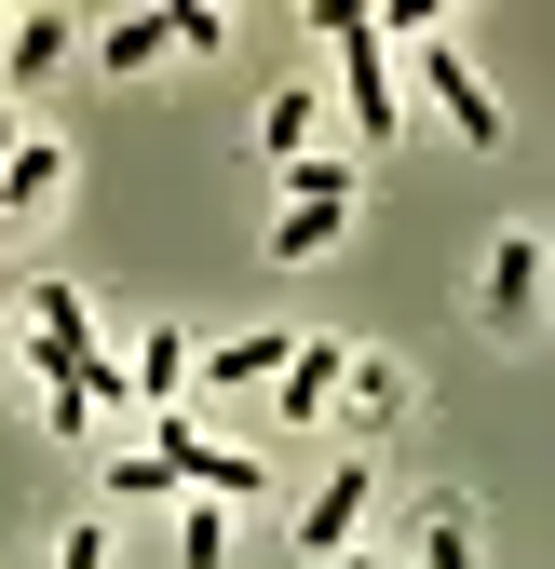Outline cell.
I'll return each mask as SVG.
<instances>
[{
    "instance_id": "6da1fadb",
    "label": "cell",
    "mask_w": 555,
    "mask_h": 569,
    "mask_svg": "<svg viewBox=\"0 0 555 569\" xmlns=\"http://www.w3.org/2000/svg\"><path fill=\"white\" fill-rule=\"evenodd\" d=\"M312 28L339 41V96H353V136H366V150H393L406 96H393V41H380V14H366V0H312Z\"/></svg>"
},
{
    "instance_id": "7a4b0ae2",
    "label": "cell",
    "mask_w": 555,
    "mask_h": 569,
    "mask_svg": "<svg viewBox=\"0 0 555 569\" xmlns=\"http://www.w3.org/2000/svg\"><path fill=\"white\" fill-rule=\"evenodd\" d=\"M421 96L447 109V136H461V150H502V96L474 82V54H461V41H421Z\"/></svg>"
},
{
    "instance_id": "3957f363",
    "label": "cell",
    "mask_w": 555,
    "mask_h": 569,
    "mask_svg": "<svg viewBox=\"0 0 555 569\" xmlns=\"http://www.w3.org/2000/svg\"><path fill=\"white\" fill-rule=\"evenodd\" d=\"M366 502H380V475L366 461H339V475H312V502H299V556H353V529H366Z\"/></svg>"
},
{
    "instance_id": "277c9868",
    "label": "cell",
    "mask_w": 555,
    "mask_h": 569,
    "mask_svg": "<svg viewBox=\"0 0 555 569\" xmlns=\"http://www.w3.org/2000/svg\"><path fill=\"white\" fill-rule=\"evenodd\" d=\"M474 312H488L502 339H528V326H542V231H502V244H488V284H474Z\"/></svg>"
},
{
    "instance_id": "5b68a950",
    "label": "cell",
    "mask_w": 555,
    "mask_h": 569,
    "mask_svg": "<svg viewBox=\"0 0 555 569\" xmlns=\"http://www.w3.org/2000/svg\"><path fill=\"white\" fill-rule=\"evenodd\" d=\"M68 54H82V14H54V0H41V14H0V82H14V96L54 82Z\"/></svg>"
},
{
    "instance_id": "8992f818",
    "label": "cell",
    "mask_w": 555,
    "mask_h": 569,
    "mask_svg": "<svg viewBox=\"0 0 555 569\" xmlns=\"http://www.w3.org/2000/svg\"><path fill=\"white\" fill-rule=\"evenodd\" d=\"M285 352H299V326H244V339H218V352H190V380H218V393H271V380H285Z\"/></svg>"
},
{
    "instance_id": "52a82bcc",
    "label": "cell",
    "mask_w": 555,
    "mask_h": 569,
    "mask_svg": "<svg viewBox=\"0 0 555 569\" xmlns=\"http://www.w3.org/2000/svg\"><path fill=\"white\" fill-rule=\"evenodd\" d=\"M339 380H353V352H339V339H299V352H285V380H271V407H285V420H325Z\"/></svg>"
},
{
    "instance_id": "ba28073f",
    "label": "cell",
    "mask_w": 555,
    "mask_h": 569,
    "mask_svg": "<svg viewBox=\"0 0 555 569\" xmlns=\"http://www.w3.org/2000/svg\"><path fill=\"white\" fill-rule=\"evenodd\" d=\"M122 380H135V407H150V420H163V407L190 393V339H176V326H150V339H135V352H122Z\"/></svg>"
},
{
    "instance_id": "9c48e42d",
    "label": "cell",
    "mask_w": 555,
    "mask_h": 569,
    "mask_svg": "<svg viewBox=\"0 0 555 569\" xmlns=\"http://www.w3.org/2000/svg\"><path fill=\"white\" fill-rule=\"evenodd\" d=\"M54 190H68V150H54V136H14V163H0V218H41Z\"/></svg>"
},
{
    "instance_id": "30bf717a",
    "label": "cell",
    "mask_w": 555,
    "mask_h": 569,
    "mask_svg": "<svg viewBox=\"0 0 555 569\" xmlns=\"http://www.w3.org/2000/svg\"><path fill=\"white\" fill-rule=\"evenodd\" d=\"M82 41H95V68H109V82H150V68L176 54V41H163V14H109V28H82Z\"/></svg>"
},
{
    "instance_id": "8fae6325",
    "label": "cell",
    "mask_w": 555,
    "mask_h": 569,
    "mask_svg": "<svg viewBox=\"0 0 555 569\" xmlns=\"http://www.w3.org/2000/svg\"><path fill=\"white\" fill-rule=\"evenodd\" d=\"M339 231H353V203H285V218H271V271H312Z\"/></svg>"
},
{
    "instance_id": "7c38bea8",
    "label": "cell",
    "mask_w": 555,
    "mask_h": 569,
    "mask_svg": "<svg viewBox=\"0 0 555 569\" xmlns=\"http://www.w3.org/2000/svg\"><path fill=\"white\" fill-rule=\"evenodd\" d=\"M285 177V203H353L366 177H353V150H299V163H271Z\"/></svg>"
},
{
    "instance_id": "4fadbf2b",
    "label": "cell",
    "mask_w": 555,
    "mask_h": 569,
    "mask_svg": "<svg viewBox=\"0 0 555 569\" xmlns=\"http://www.w3.org/2000/svg\"><path fill=\"white\" fill-rule=\"evenodd\" d=\"M339 393H353L366 435H380V420H406V367H393V352H353V380H339Z\"/></svg>"
},
{
    "instance_id": "5bb4252c",
    "label": "cell",
    "mask_w": 555,
    "mask_h": 569,
    "mask_svg": "<svg viewBox=\"0 0 555 569\" xmlns=\"http://www.w3.org/2000/svg\"><path fill=\"white\" fill-rule=\"evenodd\" d=\"M312 122H325V96H299V82H285V96L258 109V150H271V163H299V150H312Z\"/></svg>"
},
{
    "instance_id": "9a60e30c",
    "label": "cell",
    "mask_w": 555,
    "mask_h": 569,
    "mask_svg": "<svg viewBox=\"0 0 555 569\" xmlns=\"http://www.w3.org/2000/svg\"><path fill=\"white\" fill-rule=\"evenodd\" d=\"M176 569H231V502H190L176 516Z\"/></svg>"
},
{
    "instance_id": "2e32d148",
    "label": "cell",
    "mask_w": 555,
    "mask_h": 569,
    "mask_svg": "<svg viewBox=\"0 0 555 569\" xmlns=\"http://www.w3.org/2000/svg\"><path fill=\"white\" fill-rule=\"evenodd\" d=\"M421 569H474V502H434L421 516Z\"/></svg>"
},
{
    "instance_id": "e0dca14e",
    "label": "cell",
    "mask_w": 555,
    "mask_h": 569,
    "mask_svg": "<svg viewBox=\"0 0 555 569\" xmlns=\"http://www.w3.org/2000/svg\"><path fill=\"white\" fill-rule=\"evenodd\" d=\"M163 41H176V54H218V41H231V14H218V0H176Z\"/></svg>"
},
{
    "instance_id": "ac0fdd59",
    "label": "cell",
    "mask_w": 555,
    "mask_h": 569,
    "mask_svg": "<svg viewBox=\"0 0 555 569\" xmlns=\"http://www.w3.org/2000/svg\"><path fill=\"white\" fill-rule=\"evenodd\" d=\"M54 569H109V529L82 516V529H68V542H54Z\"/></svg>"
},
{
    "instance_id": "d6986e66",
    "label": "cell",
    "mask_w": 555,
    "mask_h": 569,
    "mask_svg": "<svg viewBox=\"0 0 555 569\" xmlns=\"http://www.w3.org/2000/svg\"><path fill=\"white\" fill-rule=\"evenodd\" d=\"M339 569H380V556H339Z\"/></svg>"
},
{
    "instance_id": "ffe728a7",
    "label": "cell",
    "mask_w": 555,
    "mask_h": 569,
    "mask_svg": "<svg viewBox=\"0 0 555 569\" xmlns=\"http://www.w3.org/2000/svg\"><path fill=\"white\" fill-rule=\"evenodd\" d=\"M0 339H14V312H0Z\"/></svg>"
}]
</instances>
